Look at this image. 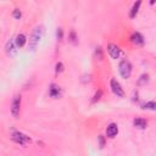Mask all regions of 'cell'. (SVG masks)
<instances>
[{
    "label": "cell",
    "instance_id": "cell-8",
    "mask_svg": "<svg viewBox=\"0 0 156 156\" xmlns=\"http://www.w3.org/2000/svg\"><path fill=\"white\" fill-rule=\"evenodd\" d=\"M118 134V126L116 123H110L106 127V137L107 138H115Z\"/></svg>",
    "mask_w": 156,
    "mask_h": 156
},
{
    "label": "cell",
    "instance_id": "cell-16",
    "mask_svg": "<svg viewBox=\"0 0 156 156\" xmlns=\"http://www.w3.org/2000/svg\"><path fill=\"white\" fill-rule=\"evenodd\" d=\"M64 70H65L64 64H62V62H57L56 66H55V72H56V75L62 73V72H64Z\"/></svg>",
    "mask_w": 156,
    "mask_h": 156
},
{
    "label": "cell",
    "instance_id": "cell-3",
    "mask_svg": "<svg viewBox=\"0 0 156 156\" xmlns=\"http://www.w3.org/2000/svg\"><path fill=\"white\" fill-rule=\"evenodd\" d=\"M11 139H12L16 144H20V145H26V144H28V143L32 141V138L28 137L27 134H25V133H22V132H18V131L12 132Z\"/></svg>",
    "mask_w": 156,
    "mask_h": 156
},
{
    "label": "cell",
    "instance_id": "cell-9",
    "mask_svg": "<svg viewBox=\"0 0 156 156\" xmlns=\"http://www.w3.org/2000/svg\"><path fill=\"white\" fill-rule=\"evenodd\" d=\"M49 95L53 99H59L62 95V90H61V88L59 86H56V84L53 83V84L50 86V88H49Z\"/></svg>",
    "mask_w": 156,
    "mask_h": 156
},
{
    "label": "cell",
    "instance_id": "cell-22",
    "mask_svg": "<svg viewBox=\"0 0 156 156\" xmlns=\"http://www.w3.org/2000/svg\"><path fill=\"white\" fill-rule=\"evenodd\" d=\"M99 141H100V148H104V137H99Z\"/></svg>",
    "mask_w": 156,
    "mask_h": 156
},
{
    "label": "cell",
    "instance_id": "cell-19",
    "mask_svg": "<svg viewBox=\"0 0 156 156\" xmlns=\"http://www.w3.org/2000/svg\"><path fill=\"white\" fill-rule=\"evenodd\" d=\"M56 38H57V40H62V38H64V30H62V28H57V30H56Z\"/></svg>",
    "mask_w": 156,
    "mask_h": 156
},
{
    "label": "cell",
    "instance_id": "cell-2",
    "mask_svg": "<svg viewBox=\"0 0 156 156\" xmlns=\"http://www.w3.org/2000/svg\"><path fill=\"white\" fill-rule=\"evenodd\" d=\"M132 64L127 60V59H123L120 61V65H118V71H120V75L122 78L124 79H128L132 75Z\"/></svg>",
    "mask_w": 156,
    "mask_h": 156
},
{
    "label": "cell",
    "instance_id": "cell-6",
    "mask_svg": "<svg viewBox=\"0 0 156 156\" xmlns=\"http://www.w3.org/2000/svg\"><path fill=\"white\" fill-rule=\"evenodd\" d=\"M5 53L7 56H14L17 53V46L15 44V39H10L5 45Z\"/></svg>",
    "mask_w": 156,
    "mask_h": 156
},
{
    "label": "cell",
    "instance_id": "cell-14",
    "mask_svg": "<svg viewBox=\"0 0 156 156\" xmlns=\"http://www.w3.org/2000/svg\"><path fill=\"white\" fill-rule=\"evenodd\" d=\"M68 41L72 43L73 45H77L78 44V36L76 34L75 30H71L70 34H68Z\"/></svg>",
    "mask_w": 156,
    "mask_h": 156
},
{
    "label": "cell",
    "instance_id": "cell-12",
    "mask_svg": "<svg viewBox=\"0 0 156 156\" xmlns=\"http://www.w3.org/2000/svg\"><path fill=\"white\" fill-rule=\"evenodd\" d=\"M131 41L134 44H137V45H143L144 44V37L139 32H134L131 36Z\"/></svg>",
    "mask_w": 156,
    "mask_h": 156
},
{
    "label": "cell",
    "instance_id": "cell-7",
    "mask_svg": "<svg viewBox=\"0 0 156 156\" xmlns=\"http://www.w3.org/2000/svg\"><path fill=\"white\" fill-rule=\"evenodd\" d=\"M107 51H109V54H110V56L113 59V60H117V59H120V56H121V49L116 45V44H109L107 45Z\"/></svg>",
    "mask_w": 156,
    "mask_h": 156
},
{
    "label": "cell",
    "instance_id": "cell-5",
    "mask_svg": "<svg viewBox=\"0 0 156 156\" xmlns=\"http://www.w3.org/2000/svg\"><path fill=\"white\" fill-rule=\"evenodd\" d=\"M110 88H111L112 93L115 95H117L118 98H124V90H123L122 86L120 84V82L116 78H111V81H110Z\"/></svg>",
    "mask_w": 156,
    "mask_h": 156
},
{
    "label": "cell",
    "instance_id": "cell-10",
    "mask_svg": "<svg viewBox=\"0 0 156 156\" xmlns=\"http://www.w3.org/2000/svg\"><path fill=\"white\" fill-rule=\"evenodd\" d=\"M133 124L136 128H139V129H147L148 127V121L143 118V117H137L133 120Z\"/></svg>",
    "mask_w": 156,
    "mask_h": 156
},
{
    "label": "cell",
    "instance_id": "cell-11",
    "mask_svg": "<svg viewBox=\"0 0 156 156\" xmlns=\"http://www.w3.org/2000/svg\"><path fill=\"white\" fill-rule=\"evenodd\" d=\"M27 43V37L23 33H18L15 38V44L17 48H23Z\"/></svg>",
    "mask_w": 156,
    "mask_h": 156
},
{
    "label": "cell",
    "instance_id": "cell-21",
    "mask_svg": "<svg viewBox=\"0 0 156 156\" xmlns=\"http://www.w3.org/2000/svg\"><path fill=\"white\" fill-rule=\"evenodd\" d=\"M101 94H102V91H101V90H99V93H98V94H97V95L94 97V98H95V99H94V101L99 100V99H100V97H101Z\"/></svg>",
    "mask_w": 156,
    "mask_h": 156
},
{
    "label": "cell",
    "instance_id": "cell-17",
    "mask_svg": "<svg viewBox=\"0 0 156 156\" xmlns=\"http://www.w3.org/2000/svg\"><path fill=\"white\" fill-rule=\"evenodd\" d=\"M12 17L15 20H21V17H22V12H21L20 9H15L12 11Z\"/></svg>",
    "mask_w": 156,
    "mask_h": 156
},
{
    "label": "cell",
    "instance_id": "cell-4",
    "mask_svg": "<svg viewBox=\"0 0 156 156\" xmlns=\"http://www.w3.org/2000/svg\"><path fill=\"white\" fill-rule=\"evenodd\" d=\"M21 104H22V98L21 95H16L12 99L11 102V115L15 120L20 118V113H21Z\"/></svg>",
    "mask_w": 156,
    "mask_h": 156
},
{
    "label": "cell",
    "instance_id": "cell-23",
    "mask_svg": "<svg viewBox=\"0 0 156 156\" xmlns=\"http://www.w3.org/2000/svg\"><path fill=\"white\" fill-rule=\"evenodd\" d=\"M155 4V0H150V5H154Z\"/></svg>",
    "mask_w": 156,
    "mask_h": 156
},
{
    "label": "cell",
    "instance_id": "cell-1",
    "mask_svg": "<svg viewBox=\"0 0 156 156\" xmlns=\"http://www.w3.org/2000/svg\"><path fill=\"white\" fill-rule=\"evenodd\" d=\"M44 33H45V27L44 26H37L33 29L32 34H30V37L28 39V50L34 51L37 49V46L39 45Z\"/></svg>",
    "mask_w": 156,
    "mask_h": 156
},
{
    "label": "cell",
    "instance_id": "cell-13",
    "mask_svg": "<svg viewBox=\"0 0 156 156\" xmlns=\"http://www.w3.org/2000/svg\"><path fill=\"white\" fill-rule=\"evenodd\" d=\"M140 5H141V0H137V1L133 4V6H132V9H131V12H129V17H131V18H134V17L137 16V14L139 12Z\"/></svg>",
    "mask_w": 156,
    "mask_h": 156
},
{
    "label": "cell",
    "instance_id": "cell-20",
    "mask_svg": "<svg viewBox=\"0 0 156 156\" xmlns=\"http://www.w3.org/2000/svg\"><path fill=\"white\" fill-rule=\"evenodd\" d=\"M99 55V60H102V51H101V48H97V56Z\"/></svg>",
    "mask_w": 156,
    "mask_h": 156
},
{
    "label": "cell",
    "instance_id": "cell-18",
    "mask_svg": "<svg viewBox=\"0 0 156 156\" xmlns=\"http://www.w3.org/2000/svg\"><path fill=\"white\" fill-rule=\"evenodd\" d=\"M149 81V75H141L140 78H139V84H144V83H147Z\"/></svg>",
    "mask_w": 156,
    "mask_h": 156
},
{
    "label": "cell",
    "instance_id": "cell-15",
    "mask_svg": "<svg viewBox=\"0 0 156 156\" xmlns=\"http://www.w3.org/2000/svg\"><path fill=\"white\" fill-rule=\"evenodd\" d=\"M141 109L144 110H150V111H155L156 110V104L155 101H148V102H145L144 105H141Z\"/></svg>",
    "mask_w": 156,
    "mask_h": 156
}]
</instances>
